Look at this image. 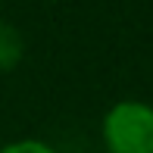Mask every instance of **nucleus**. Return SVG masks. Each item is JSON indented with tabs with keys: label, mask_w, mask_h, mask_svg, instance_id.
<instances>
[{
	"label": "nucleus",
	"mask_w": 153,
	"mask_h": 153,
	"mask_svg": "<svg viewBox=\"0 0 153 153\" xmlns=\"http://www.w3.org/2000/svg\"><path fill=\"white\" fill-rule=\"evenodd\" d=\"M22 53H25L22 34L13 28L10 22L0 19V72H13V69L22 62Z\"/></svg>",
	"instance_id": "f03ea898"
},
{
	"label": "nucleus",
	"mask_w": 153,
	"mask_h": 153,
	"mask_svg": "<svg viewBox=\"0 0 153 153\" xmlns=\"http://www.w3.org/2000/svg\"><path fill=\"white\" fill-rule=\"evenodd\" d=\"M103 141L109 153H153V106L122 100L103 119Z\"/></svg>",
	"instance_id": "f257e3e1"
},
{
	"label": "nucleus",
	"mask_w": 153,
	"mask_h": 153,
	"mask_svg": "<svg viewBox=\"0 0 153 153\" xmlns=\"http://www.w3.org/2000/svg\"><path fill=\"white\" fill-rule=\"evenodd\" d=\"M0 153H56L53 147H47L44 141H13V144H6Z\"/></svg>",
	"instance_id": "7ed1b4c3"
}]
</instances>
